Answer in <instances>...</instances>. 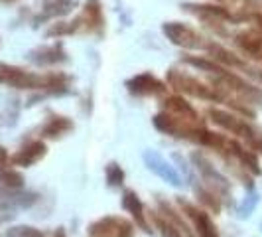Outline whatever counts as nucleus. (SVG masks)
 Listing matches in <instances>:
<instances>
[{
	"instance_id": "1",
	"label": "nucleus",
	"mask_w": 262,
	"mask_h": 237,
	"mask_svg": "<svg viewBox=\"0 0 262 237\" xmlns=\"http://www.w3.org/2000/svg\"><path fill=\"white\" fill-rule=\"evenodd\" d=\"M162 105H164V113H158L156 117L152 118L158 131L171 134V136L193 141L195 132L203 129V121L199 117V113L184 97H180V95L168 97Z\"/></svg>"
},
{
	"instance_id": "2",
	"label": "nucleus",
	"mask_w": 262,
	"mask_h": 237,
	"mask_svg": "<svg viewBox=\"0 0 262 237\" xmlns=\"http://www.w3.org/2000/svg\"><path fill=\"white\" fill-rule=\"evenodd\" d=\"M207 115H209V118L217 127H221L223 131H229L231 134H236V136L245 139L250 150L262 154V132L256 131V129H254L250 123H247L245 118H238L236 115H233V113L215 109V107H211L209 111H207Z\"/></svg>"
},
{
	"instance_id": "3",
	"label": "nucleus",
	"mask_w": 262,
	"mask_h": 237,
	"mask_svg": "<svg viewBox=\"0 0 262 237\" xmlns=\"http://www.w3.org/2000/svg\"><path fill=\"white\" fill-rule=\"evenodd\" d=\"M168 83L176 89L178 93H184V95H191L197 99H205V101H219V95L213 87H207L203 81H199L197 77L180 71V69H170L168 71Z\"/></svg>"
},
{
	"instance_id": "4",
	"label": "nucleus",
	"mask_w": 262,
	"mask_h": 237,
	"mask_svg": "<svg viewBox=\"0 0 262 237\" xmlns=\"http://www.w3.org/2000/svg\"><path fill=\"white\" fill-rule=\"evenodd\" d=\"M0 83L8 85L12 89H46V73L39 75L34 71H28L24 67L0 64Z\"/></svg>"
},
{
	"instance_id": "5",
	"label": "nucleus",
	"mask_w": 262,
	"mask_h": 237,
	"mask_svg": "<svg viewBox=\"0 0 262 237\" xmlns=\"http://www.w3.org/2000/svg\"><path fill=\"white\" fill-rule=\"evenodd\" d=\"M71 34L77 32H87V34H103L105 30V16H103V6L99 0H87L83 6V12L79 14L73 22H69Z\"/></svg>"
},
{
	"instance_id": "6",
	"label": "nucleus",
	"mask_w": 262,
	"mask_h": 237,
	"mask_svg": "<svg viewBox=\"0 0 262 237\" xmlns=\"http://www.w3.org/2000/svg\"><path fill=\"white\" fill-rule=\"evenodd\" d=\"M191 160H193V164H195L201 180L207 184V188L213 190L221 200H227L229 194H231V182H229L223 174L217 170L201 152H193V154H191Z\"/></svg>"
},
{
	"instance_id": "7",
	"label": "nucleus",
	"mask_w": 262,
	"mask_h": 237,
	"mask_svg": "<svg viewBox=\"0 0 262 237\" xmlns=\"http://www.w3.org/2000/svg\"><path fill=\"white\" fill-rule=\"evenodd\" d=\"M162 30L173 46H180L185 50H205L209 44L197 30H193L187 24H182V22H166Z\"/></svg>"
},
{
	"instance_id": "8",
	"label": "nucleus",
	"mask_w": 262,
	"mask_h": 237,
	"mask_svg": "<svg viewBox=\"0 0 262 237\" xmlns=\"http://www.w3.org/2000/svg\"><path fill=\"white\" fill-rule=\"evenodd\" d=\"M36 202L38 196L32 192H16L10 188H0V224L12 220L16 210L32 208Z\"/></svg>"
},
{
	"instance_id": "9",
	"label": "nucleus",
	"mask_w": 262,
	"mask_h": 237,
	"mask_svg": "<svg viewBox=\"0 0 262 237\" xmlns=\"http://www.w3.org/2000/svg\"><path fill=\"white\" fill-rule=\"evenodd\" d=\"M89 237H134V225L117 215H105L89 225Z\"/></svg>"
},
{
	"instance_id": "10",
	"label": "nucleus",
	"mask_w": 262,
	"mask_h": 237,
	"mask_svg": "<svg viewBox=\"0 0 262 237\" xmlns=\"http://www.w3.org/2000/svg\"><path fill=\"white\" fill-rule=\"evenodd\" d=\"M142 158H144L146 168L150 172H154L156 176H160L164 182H168V184L173 186V188H182V186H184L182 174L176 170L158 150H144Z\"/></svg>"
},
{
	"instance_id": "11",
	"label": "nucleus",
	"mask_w": 262,
	"mask_h": 237,
	"mask_svg": "<svg viewBox=\"0 0 262 237\" xmlns=\"http://www.w3.org/2000/svg\"><path fill=\"white\" fill-rule=\"evenodd\" d=\"M126 89L136 97H160L166 95L168 85L152 73H138L126 81Z\"/></svg>"
},
{
	"instance_id": "12",
	"label": "nucleus",
	"mask_w": 262,
	"mask_h": 237,
	"mask_svg": "<svg viewBox=\"0 0 262 237\" xmlns=\"http://www.w3.org/2000/svg\"><path fill=\"white\" fill-rule=\"evenodd\" d=\"M178 206L184 210V213L191 220V224L195 227L197 235L199 237H221L219 235V231H217V227L213 224V220H211L209 213H205L203 210H199L195 208L191 202H187L184 198H178Z\"/></svg>"
},
{
	"instance_id": "13",
	"label": "nucleus",
	"mask_w": 262,
	"mask_h": 237,
	"mask_svg": "<svg viewBox=\"0 0 262 237\" xmlns=\"http://www.w3.org/2000/svg\"><path fill=\"white\" fill-rule=\"evenodd\" d=\"M28 60L36 66H57L67 62V53L61 44H52V46H39L36 50L28 53Z\"/></svg>"
},
{
	"instance_id": "14",
	"label": "nucleus",
	"mask_w": 262,
	"mask_h": 237,
	"mask_svg": "<svg viewBox=\"0 0 262 237\" xmlns=\"http://www.w3.org/2000/svg\"><path fill=\"white\" fill-rule=\"evenodd\" d=\"M46 152H48V146H46L43 141H30L16 154L10 156V162L14 166L28 168V166H34L36 162H39L41 158L46 156Z\"/></svg>"
},
{
	"instance_id": "15",
	"label": "nucleus",
	"mask_w": 262,
	"mask_h": 237,
	"mask_svg": "<svg viewBox=\"0 0 262 237\" xmlns=\"http://www.w3.org/2000/svg\"><path fill=\"white\" fill-rule=\"evenodd\" d=\"M235 44L245 55H249V57L262 64V32L258 28L256 30H245V32L236 34Z\"/></svg>"
},
{
	"instance_id": "16",
	"label": "nucleus",
	"mask_w": 262,
	"mask_h": 237,
	"mask_svg": "<svg viewBox=\"0 0 262 237\" xmlns=\"http://www.w3.org/2000/svg\"><path fill=\"white\" fill-rule=\"evenodd\" d=\"M122 208L134 218V222H136V225H138L140 229H144L146 233H152L150 225H148V222H146L144 206H142V202H140V198H138L136 192L126 190V192L122 194Z\"/></svg>"
},
{
	"instance_id": "17",
	"label": "nucleus",
	"mask_w": 262,
	"mask_h": 237,
	"mask_svg": "<svg viewBox=\"0 0 262 237\" xmlns=\"http://www.w3.org/2000/svg\"><path fill=\"white\" fill-rule=\"evenodd\" d=\"M69 131H73V121L71 118L63 117V115H52V117L48 118V123L41 127V139H59V136H63L67 134Z\"/></svg>"
},
{
	"instance_id": "18",
	"label": "nucleus",
	"mask_w": 262,
	"mask_h": 237,
	"mask_svg": "<svg viewBox=\"0 0 262 237\" xmlns=\"http://www.w3.org/2000/svg\"><path fill=\"white\" fill-rule=\"evenodd\" d=\"M158 206H160V210H162V213H164V218L176 225V227H178V229H180L185 237H197L195 233L189 229V225L184 222V218H182L178 211L173 210V208H171V206L166 202V200H164V198H158Z\"/></svg>"
},
{
	"instance_id": "19",
	"label": "nucleus",
	"mask_w": 262,
	"mask_h": 237,
	"mask_svg": "<svg viewBox=\"0 0 262 237\" xmlns=\"http://www.w3.org/2000/svg\"><path fill=\"white\" fill-rule=\"evenodd\" d=\"M77 6V0H43V18H53V16H67Z\"/></svg>"
},
{
	"instance_id": "20",
	"label": "nucleus",
	"mask_w": 262,
	"mask_h": 237,
	"mask_svg": "<svg viewBox=\"0 0 262 237\" xmlns=\"http://www.w3.org/2000/svg\"><path fill=\"white\" fill-rule=\"evenodd\" d=\"M0 184L4 188H10V190H20L24 186V176L18 170L10 168V164L2 166L0 168Z\"/></svg>"
},
{
	"instance_id": "21",
	"label": "nucleus",
	"mask_w": 262,
	"mask_h": 237,
	"mask_svg": "<svg viewBox=\"0 0 262 237\" xmlns=\"http://www.w3.org/2000/svg\"><path fill=\"white\" fill-rule=\"evenodd\" d=\"M258 192L256 190H252L250 188V192L245 196V200L241 202V206L236 208V215L241 218V220H249L250 215H252V211L256 210V206H258Z\"/></svg>"
},
{
	"instance_id": "22",
	"label": "nucleus",
	"mask_w": 262,
	"mask_h": 237,
	"mask_svg": "<svg viewBox=\"0 0 262 237\" xmlns=\"http://www.w3.org/2000/svg\"><path fill=\"white\" fill-rule=\"evenodd\" d=\"M184 62L193 67H199L201 71H209V73H213V75H217V73H221V71L227 69V67L219 66L217 62L207 60V57H193V55H187V57H184Z\"/></svg>"
},
{
	"instance_id": "23",
	"label": "nucleus",
	"mask_w": 262,
	"mask_h": 237,
	"mask_svg": "<svg viewBox=\"0 0 262 237\" xmlns=\"http://www.w3.org/2000/svg\"><path fill=\"white\" fill-rule=\"evenodd\" d=\"M197 198H199V202L203 204V206H207L209 210H213L215 213H219L221 211V198L217 196L213 190L209 188H197Z\"/></svg>"
},
{
	"instance_id": "24",
	"label": "nucleus",
	"mask_w": 262,
	"mask_h": 237,
	"mask_svg": "<svg viewBox=\"0 0 262 237\" xmlns=\"http://www.w3.org/2000/svg\"><path fill=\"white\" fill-rule=\"evenodd\" d=\"M152 220H154V224H156V227L162 231V235L164 237H185L176 225L171 224V222H168L164 215H160V213H152Z\"/></svg>"
},
{
	"instance_id": "25",
	"label": "nucleus",
	"mask_w": 262,
	"mask_h": 237,
	"mask_svg": "<svg viewBox=\"0 0 262 237\" xmlns=\"http://www.w3.org/2000/svg\"><path fill=\"white\" fill-rule=\"evenodd\" d=\"M105 176H106V184L113 186V188H118V186L124 184V170L118 166L117 162H108L106 164Z\"/></svg>"
},
{
	"instance_id": "26",
	"label": "nucleus",
	"mask_w": 262,
	"mask_h": 237,
	"mask_svg": "<svg viewBox=\"0 0 262 237\" xmlns=\"http://www.w3.org/2000/svg\"><path fill=\"white\" fill-rule=\"evenodd\" d=\"M4 237H46L39 229L36 227H30V225H20V227H12L8 229Z\"/></svg>"
},
{
	"instance_id": "27",
	"label": "nucleus",
	"mask_w": 262,
	"mask_h": 237,
	"mask_svg": "<svg viewBox=\"0 0 262 237\" xmlns=\"http://www.w3.org/2000/svg\"><path fill=\"white\" fill-rule=\"evenodd\" d=\"M171 158L178 162V166H180V172H182V178H185L187 182H191V170H189V166H187V162H185V158L182 154H178V152H173Z\"/></svg>"
},
{
	"instance_id": "28",
	"label": "nucleus",
	"mask_w": 262,
	"mask_h": 237,
	"mask_svg": "<svg viewBox=\"0 0 262 237\" xmlns=\"http://www.w3.org/2000/svg\"><path fill=\"white\" fill-rule=\"evenodd\" d=\"M8 164H10V156H8L6 148L0 146V168H2V166H8Z\"/></svg>"
},
{
	"instance_id": "29",
	"label": "nucleus",
	"mask_w": 262,
	"mask_h": 237,
	"mask_svg": "<svg viewBox=\"0 0 262 237\" xmlns=\"http://www.w3.org/2000/svg\"><path fill=\"white\" fill-rule=\"evenodd\" d=\"M249 20H252L254 22V26L258 28L262 32V12H256V14H250L249 16Z\"/></svg>"
},
{
	"instance_id": "30",
	"label": "nucleus",
	"mask_w": 262,
	"mask_h": 237,
	"mask_svg": "<svg viewBox=\"0 0 262 237\" xmlns=\"http://www.w3.org/2000/svg\"><path fill=\"white\" fill-rule=\"evenodd\" d=\"M50 237H67L66 229H63V227H57V229H53V233Z\"/></svg>"
},
{
	"instance_id": "31",
	"label": "nucleus",
	"mask_w": 262,
	"mask_h": 237,
	"mask_svg": "<svg viewBox=\"0 0 262 237\" xmlns=\"http://www.w3.org/2000/svg\"><path fill=\"white\" fill-rule=\"evenodd\" d=\"M4 2H14V0H4Z\"/></svg>"
},
{
	"instance_id": "32",
	"label": "nucleus",
	"mask_w": 262,
	"mask_h": 237,
	"mask_svg": "<svg viewBox=\"0 0 262 237\" xmlns=\"http://www.w3.org/2000/svg\"><path fill=\"white\" fill-rule=\"evenodd\" d=\"M260 231H262V222H260Z\"/></svg>"
}]
</instances>
